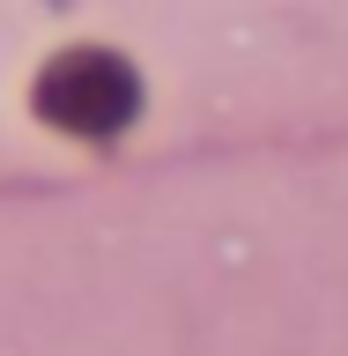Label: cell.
I'll return each instance as SVG.
<instances>
[{
    "mask_svg": "<svg viewBox=\"0 0 348 356\" xmlns=\"http://www.w3.org/2000/svg\"><path fill=\"white\" fill-rule=\"evenodd\" d=\"M38 111L52 127H67V134H119L141 111V82L111 52H67V60L44 67Z\"/></svg>",
    "mask_w": 348,
    "mask_h": 356,
    "instance_id": "cell-1",
    "label": "cell"
}]
</instances>
